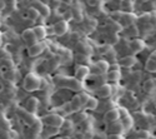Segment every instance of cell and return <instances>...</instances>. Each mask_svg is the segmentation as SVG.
<instances>
[{"mask_svg":"<svg viewBox=\"0 0 156 139\" xmlns=\"http://www.w3.org/2000/svg\"><path fill=\"white\" fill-rule=\"evenodd\" d=\"M23 86L24 89L27 92H35V90H39L41 86V79L37 77L36 74H28L27 77L24 79V83H23Z\"/></svg>","mask_w":156,"mask_h":139,"instance_id":"1","label":"cell"},{"mask_svg":"<svg viewBox=\"0 0 156 139\" xmlns=\"http://www.w3.org/2000/svg\"><path fill=\"white\" fill-rule=\"evenodd\" d=\"M43 122L48 125V127L61 128L62 124H64V118L59 114H48L43 118Z\"/></svg>","mask_w":156,"mask_h":139,"instance_id":"2","label":"cell"},{"mask_svg":"<svg viewBox=\"0 0 156 139\" xmlns=\"http://www.w3.org/2000/svg\"><path fill=\"white\" fill-rule=\"evenodd\" d=\"M87 98H89V95H86V94H84V93H80V94H77L76 97H74V99L71 100V103H70L71 109H73L74 112H79L81 108H84Z\"/></svg>","mask_w":156,"mask_h":139,"instance_id":"3","label":"cell"},{"mask_svg":"<svg viewBox=\"0 0 156 139\" xmlns=\"http://www.w3.org/2000/svg\"><path fill=\"white\" fill-rule=\"evenodd\" d=\"M68 30H69V25H68V21H65V20H60L55 23L53 27V33L58 36H62L64 34H66Z\"/></svg>","mask_w":156,"mask_h":139,"instance_id":"4","label":"cell"},{"mask_svg":"<svg viewBox=\"0 0 156 139\" xmlns=\"http://www.w3.org/2000/svg\"><path fill=\"white\" fill-rule=\"evenodd\" d=\"M45 50V44L43 42H36L29 46V55L30 57H37Z\"/></svg>","mask_w":156,"mask_h":139,"instance_id":"5","label":"cell"},{"mask_svg":"<svg viewBox=\"0 0 156 139\" xmlns=\"http://www.w3.org/2000/svg\"><path fill=\"white\" fill-rule=\"evenodd\" d=\"M90 74V69H89V67H86V65H79L76 68V70H75V78L77 79V80H80V82H83V80H85L86 78H87V75Z\"/></svg>","mask_w":156,"mask_h":139,"instance_id":"6","label":"cell"},{"mask_svg":"<svg viewBox=\"0 0 156 139\" xmlns=\"http://www.w3.org/2000/svg\"><path fill=\"white\" fill-rule=\"evenodd\" d=\"M21 38H23V40H24L25 43H28V44H30V45L37 42L36 36H35V33H34V29H30V28L25 29V30L23 31Z\"/></svg>","mask_w":156,"mask_h":139,"instance_id":"7","label":"cell"},{"mask_svg":"<svg viewBox=\"0 0 156 139\" xmlns=\"http://www.w3.org/2000/svg\"><path fill=\"white\" fill-rule=\"evenodd\" d=\"M109 132L110 134H122L125 129H124L121 120H115V122L109 123Z\"/></svg>","mask_w":156,"mask_h":139,"instance_id":"8","label":"cell"},{"mask_svg":"<svg viewBox=\"0 0 156 139\" xmlns=\"http://www.w3.org/2000/svg\"><path fill=\"white\" fill-rule=\"evenodd\" d=\"M121 117V112L120 109H110L105 113L104 115V119H105L108 123H111V122H115V120H119Z\"/></svg>","mask_w":156,"mask_h":139,"instance_id":"9","label":"cell"},{"mask_svg":"<svg viewBox=\"0 0 156 139\" xmlns=\"http://www.w3.org/2000/svg\"><path fill=\"white\" fill-rule=\"evenodd\" d=\"M94 70L96 74H105L109 70V63L106 60H99L94 64Z\"/></svg>","mask_w":156,"mask_h":139,"instance_id":"10","label":"cell"},{"mask_svg":"<svg viewBox=\"0 0 156 139\" xmlns=\"http://www.w3.org/2000/svg\"><path fill=\"white\" fill-rule=\"evenodd\" d=\"M111 94H112V86L110 84H102L98 89V95L102 99L109 98Z\"/></svg>","mask_w":156,"mask_h":139,"instance_id":"11","label":"cell"},{"mask_svg":"<svg viewBox=\"0 0 156 139\" xmlns=\"http://www.w3.org/2000/svg\"><path fill=\"white\" fill-rule=\"evenodd\" d=\"M136 58L135 57H133V55H126V57H124L122 59H120V63H119V65H121V67H124V68H131V67H134L135 64H136Z\"/></svg>","mask_w":156,"mask_h":139,"instance_id":"12","label":"cell"},{"mask_svg":"<svg viewBox=\"0 0 156 139\" xmlns=\"http://www.w3.org/2000/svg\"><path fill=\"white\" fill-rule=\"evenodd\" d=\"M66 82V88H70L71 90L74 92H80L81 90V82L80 80H77L76 78H71V79H66L65 80Z\"/></svg>","mask_w":156,"mask_h":139,"instance_id":"13","label":"cell"},{"mask_svg":"<svg viewBox=\"0 0 156 139\" xmlns=\"http://www.w3.org/2000/svg\"><path fill=\"white\" fill-rule=\"evenodd\" d=\"M130 48H131V50L134 53H140V52L144 50L145 44L141 39H134V40L130 42Z\"/></svg>","mask_w":156,"mask_h":139,"instance_id":"14","label":"cell"},{"mask_svg":"<svg viewBox=\"0 0 156 139\" xmlns=\"http://www.w3.org/2000/svg\"><path fill=\"white\" fill-rule=\"evenodd\" d=\"M37 107H39V100L36 98H29L27 102V105H25L28 113H31V114H34L37 110Z\"/></svg>","mask_w":156,"mask_h":139,"instance_id":"15","label":"cell"},{"mask_svg":"<svg viewBox=\"0 0 156 139\" xmlns=\"http://www.w3.org/2000/svg\"><path fill=\"white\" fill-rule=\"evenodd\" d=\"M33 29H34V33H35V36H36L37 42H43L45 38H46L48 31H46V29H45L44 27H41V25H39V27H35V28H33Z\"/></svg>","mask_w":156,"mask_h":139,"instance_id":"16","label":"cell"},{"mask_svg":"<svg viewBox=\"0 0 156 139\" xmlns=\"http://www.w3.org/2000/svg\"><path fill=\"white\" fill-rule=\"evenodd\" d=\"M146 70L151 71V73L156 71V52H154L150 55V58H149V60L146 63Z\"/></svg>","mask_w":156,"mask_h":139,"instance_id":"17","label":"cell"},{"mask_svg":"<svg viewBox=\"0 0 156 139\" xmlns=\"http://www.w3.org/2000/svg\"><path fill=\"white\" fill-rule=\"evenodd\" d=\"M98 105H99L98 99L93 98V97H89L87 100H86V103H85V105H84V108L87 109V110H95L98 108Z\"/></svg>","mask_w":156,"mask_h":139,"instance_id":"18","label":"cell"},{"mask_svg":"<svg viewBox=\"0 0 156 139\" xmlns=\"http://www.w3.org/2000/svg\"><path fill=\"white\" fill-rule=\"evenodd\" d=\"M39 16H40V13H39V10L35 6H31L28 9V18L30 20H36Z\"/></svg>","mask_w":156,"mask_h":139,"instance_id":"19","label":"cell"},{"mask_svg":"<svg viewBox=\"0 0 156 139\" xmlns=\"http://www.w3.org/2000/svg\"><path fill=\"white\" fill-rule=\"evenodd\" d=\"M35 5H37L39 6V13H40V15H43L44 18H46V16H49L50 15V9L46 6V5H44V4H41V3H36Z\"/></svg>","mask_w":156,"mask_h":139,"instance_id":"20","label":"cell"},{"mask_svg":"<svg viewBox=\"0 0 156 139\" xmlns=\"http://www.w3.org/2000/svg\"><path fill=\"white\" fill-rule=\"evenodd\" d=\"M121 77L120 70H115V71H108V80L110 82H118Z\"/></svg>","mask_w":156,"mask_h":139,"instance_id":"21","label":"cell"},{"mask_svg":"<svg viewBox=\"0 0 156 139\" xmlns=\"http://www.w3.org/2000/svg\"><path fill=\"white\" fill-rule=\"evenodd\" d=\"M71 19H74V18H73V11H71L70 9H69V10H65L64 14H62V20L69 21V20H71Z\"/></svg>","mask_w":156,"mask_h":139,"instance_id":"22","label":"cell"},{"mask_svg":"<svg viewBox=\"0 0 156 139\" xmlns=\"http://www.w3.org/2000/svg\"><path fill=\"white\" fill-rule=\"evenodd\" d=\"M84 134V139H93L94 138V134L91 130H86V132H83Z\"/></svg>","mask_w":156,"mask_h":139,"instance_id":"23","label":"cell"},{"mask_svg":"<svg viewBox=\"0 0 156 139\" xmlns=\"http://www.w3.org/2000/svg\"><path fill=\"white\" fill-rule=\"evenodd\" d=\"M100 3H101V0H87V4L90 6H98L100 5Z\"/></svg>","mask_w":156,"mask_h":139,"instance_id":"24","label":"cell"},{"mask_svg":"<svg viewBox=\"0 0 156 139\" xmlns=\"http://www.w3.org/2000/svg\"><path fill=\"white\" fill-rule=\"evenodd\" d=\"M137 137H142V139H149V138H150V135H149L147 132H145V130L139 132V133H137Z\"/></svg>","mask_w":156,"mask_h":139,"instance_id":"25","label":"cell"},{"mask_svg":"<svg viewBox=\"0 0 156 139\" xmlns=\"http://www.w3.org/2000/svg\"><path fill=\"white\" fill-rule=\"evenodd\" d=\"M115 70H120V65H119V64L109 65V70H108V71H115Z\"/></svg>","mask_w":156,"mask_h":139,"instance_id":"26","label":"cell"},{"mask_svg":"<svg viewBox=\"0 0 156 139\" xmlns=\"http://www.w3.org/2000/svg\"><path fill=\"white\" fill-rule=\"evenodd\" d=\"M108 139H122L121 134H109Z\"/></svg>","mask_w":156,"mask_h":139,"instance_id":"27","label":"cell"},{"mask_svg":"<svg viewBox=\"0 0 156 139\" xmlns=\"http://www.w3.org/2000/svg\"><path fill=\"white\" fill-rule=\"evenodd\" d=\"M69 139H79V138H76V137H71V138H69Z\"/></svg>","mask_w":156,"mask_h":139,"instance_id":"28","label":"cell"},{"mask_svg":"<svg viewBox=\"0 0 156 139\" xmlns=\"http://www.w3.org/2000/svg\"><path fill=\"white\" fill-rule=\"evenodd\" d=\"M141 2H144V3H146V2H149V0H141Z\"/></svg>","mask_w":156,"mask_h":139,"instance_id":"29","label":"cell"},{"mask_svg":"<svg viewBox=\"0 0 156 139\" xmlns=\"http://www.w3.org/2000/svg\"><path fill=\"white\" fill-rule=\"evenodd\" d=\"M0 44H2V35H0Z\"/></svg>","mask_w":156,"mask_h":139,"instance_id":"30","label":"cell"},{"mask_svg":"<svg viewBox=\"0 0 156 139\" xmlns=\"http://www.w3.org/2000/svg\"><path fill=\"white\" fill-rule=\"evenodd\" d=\"M55 139H65V138H55Z\"/></svg>","mask_w":156,"mask_h":139,"instance_id":"31","label":"cell"},{"mask_svg":"<svg viewBox=\"0 0 156 139\" xmlns=\"http://www.w3.org/2000/svg\"><path fill=\"white\" fill-rule=\"evenodd\" d=\"M118 2H125V0H118Z\"/></svg>","mask_w":156,"mask_h":139,"instance_id":"32","label":"cell"},{"mask_svg":"<svg viewBox=\"0 0 156 139\" xmlns=\"http://www.w3.org/2000/svg\"><path fill=\"white\" fill-rule=\"evenodd\" d=\"M149 139H156V138H149Z\"/></svg>","mask_w":156,"mask_h":139,"instance_id":"33","label":"cell"}]
</instances>
